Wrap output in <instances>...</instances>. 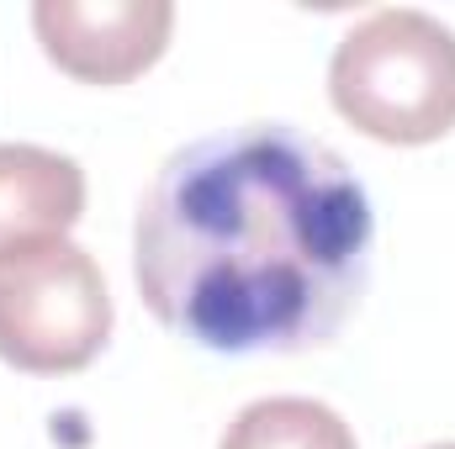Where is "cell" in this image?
Returning <instances> with one entry per match:
<instances>
[{"mask_svg":"<svg viewBox=\"0 0 455 449\" xmlns=\"http://www.w3.org/2000/svg\"><path fill=\"white\" fill-rule=\"evenodd\" d=\"M371 238L365 185L329 143L243 122L164 159L138 201L132 280L212 354H307L360 307Z\"/></svg>","mask_w":455,"mask_h":449,"instance_id":"6da1fadb","label":"cell"},{"mask_svg":"<svg viewBox=\"0 0 455 449\" xmlns=\"http://www.w3.org/2000/svg\"><path fill=\"white\" fill-rule=\"evenodd\" d=\"M334 112L376 143H435L455 127V32L413 5L355 21L329 64Z\"/></svg>","mask_w":455,"mask_h":449,"instance_id":"7a4b0ae2","label":"cell"},{"mask_svg":"<svg viewBox=\"0 0 455 449\" xmlns=\"http://www.w3.org/2000/svg\"><path fill=\"white\" fill-rule=\"evenodd\" d=\"M112 338V296L101 264L43 238L0 254V359L27 375H75Z\"/></svg>","mask_w":455,"mask_h":449,"instance_id":"3957f363","label":"cell"},{"mask_svg":"<svg viewBox=\"0 0 455 449\" xmlns=\"http://www.w3.org/2000/svg\"><path fill=\"white\" fill-rule=\"evenodd\" d=\"M170 27H175L170 0H37L32 5V32L43 53L85 85L138 80L164 53Z\"/></svg>","mask_w":455,"mask_h":449,"instance_id":"277c9868","label":"cell"},{"mask_svg":"<svg viewBox=\"0 0 455 449\" xmlns=\"http://www.w3.org/2000/svg\"><path fill=\"white\" fill-rule=\"evenodd\" d=\"M85 212V169L37 143H0V254L64 238Z\"/></svg>","mask_w":455,"mask_h":449,"instance_id":"5b68a950","label":"cell"},{"mask_svg":"<svg viewBox=\"0 0 455 449\" xmlns=\"http://www.w3.org/2000/svg\"><path fill=\"white\" fill-rule=\"evenodd\" d=\"M218 449H355V434L313 397H265L228 423Z\"/></svg>","mask_w":455,"mask_h":449,"instance_id":"8992f818","label":"cell"},{"mask_svg":"<svg viewBox=\"0 0 455 449\" xmlns=\"http://www.w3.org/2000/svg\"><path fill=\"white\" fill-rule=\"evenodd\" d=\"M429 449H455V445H429Z\"/></svg>","mask_w":455,"mask_h":449,"instance_id":"52a82bcc","label":"cell"}]
</instances>
